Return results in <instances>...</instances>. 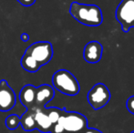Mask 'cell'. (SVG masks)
<instances>
[{
  "label": "cell",
  "instance_id": "obj_2",
  "mask_svg": "<svg viewBox=\"0 0 134 133\" xmlns=\"http://www.w3.org/2000/svg\"><path fill=\"white\" fill-rule=\"evenodd\" d=\"M54 89L68 96H76L80 93V86L76 77L66 69H59L52 77Z\"/></svg>",
  "mask_w": 134,
  "mask_h": 133
},
{
  "label": "cell",
  "instance_id": "obj_14",
  "mask_svg": "<svg viewBox=\"0 0 134 133\" xmlns=\"http://www.w3.org/2000/svg\"><path fill=\"white\" fill-rule=\"evenodd\" d=\"M65 108H46V112L48 114V118H49L50 121H51L52 125L55 124L56 122H58V120L59 119V118L61 117V115L65 111Z\"/></svg>",
  "mask_w": 134,
  "mask_h": 133
},
{
  "label": "cell",
  "instance_id": "obj_4",
  "mask_svg": "<svg viewBox=\"0 0 134 133\" xmlns=\"http://www.w3.org/2000/svg\"><path fill=\"white\" fill-rule=\"evenodd\" d=\"M25 54L31 57L42 67L48 64L53 57V47L51 43L48 41H38L30 45L25 51Z\"/></svg>",
  "mask_w": 134,
  "mask_h": 133
},
{
  "label": "cell",
  "instance_id": "obj_11",
  "mask_svg": "<svg viewBox=\"0 0 134 133\" xmlns=\"http://www.w3.org/2000/svg\"><path fill=\"white\" fill-rule=\"evenodd\" d=\"M37 88L32 85H26L22 88L19 93V100L23 106L27 108H30L34 107L35 102V95Z\"/></svg>",
  "mask_w": 134,
  "mask_h": 133
},
{
  "label": "cell",
  "instance_id": "obj_6",
  "mask_svg": "<svg viewBox=\"0 0 134 133\" xmlns=\"http://www.w3.org/2000/svg\"><path fill=\"white\" fill-rule=\"evenodd\" d=\"M111 95L109 88L103 83H97L88 93V102L92 108L99 110L104 108L110 100Z\"/></svg>",
  "mask_w": 134,
  "mask_h": 133
},
{
  "label": "cell",
  "instance_id": "obj_18",
  "mask_svg": "<svg viewBox=\"0 0 134 133\" xmlns=\"http://www.w3.org/2000/svg\"><path fill=\"white\" fill-rule=\"evenodd\" d=\"M16 1L24 7H31L32 5L35 4L36 0H16Z\"/></svg>",
  "mask_w": 134,
  "mask_h": 133
},
{
  "label": "cell",
  "instance_id": "obj_17",
  "mask_svg": "<svg viewBox=\"0 0 134 133\" xmlns=\"http://www.w3.org/2000/svg\"><path fill=\"white\" fill-rule=\"evenodd\" d=\"M126 107H127V109L129 110V112L134 114V96H131V98L128 99L126 101Z\"/></svg>",
  "mask_w": 134,
  "mask_h": 133
},
{
  "label": "cell",
  "instance_id": "obj_19",
  "mask_svg": "<svg viewBox=\"0 0 134 133\" xmlns=\"http://www.w3.org/2000/svg\"><path fill=\"white\" fill-rule=\"evenodd\" d=\"M81 133H103L101 130H97V129H94V128H87L85 129Z\"/></svg>",
  "mask_w": 134,
  "mask_h": 133
},
{
  "label": "cell",
  "instance_id": "obj_21",
  "mask_svg": "<svg viewBox=\"0 0 134 133\" xmlns=\"http://www.w3.org/2000/svg\"><path fill=\"white\" fill-rule=\"evenodd\" d=\"M131 133H134V130H133V131H131Z\"/></svg>",
  "mask_w": 134,
  "mask_h": 133
},
{
  "label": "cell",
  "instance_id": "obj_8",
  "mask_svg": "<svg viewBox=\"0 0 134 133\" xmlns=\"http://www.w3.org/2000/svg\"><path fill=\"white\" fill-rule=\"evenodd\" d=\"M103 46L98 41H90L83 49V59L90 64L99 62L102 57Z\"/></svg>",
  "mask_w": 134,
  "mask_h": 133
},
{
  "label": "cell",
  "instance_id": "obj_9",
  "mask_svg": "<svg viewBox=\"0 0 134 133\" xmlns=\"http://www.w3.org/2000/svg\"><path fill=\"white\" fill-rule=\"evenodd\" d=\"M55 96V89L49 85H41L37 88L35 95L34 108H44Z\"/></svg>",
  "mask_w": 134,
  "mask_h": 133
},
{
  "label": "cell",
  "instance_id": "obj_3",
  "mask_svg": "<svg viewBox=\"0 0 134 133\" xmlns=\"http://www.w3.org/2000/svg\"><path fill=\"white\" fill-rule=\"evenodd\" d=\"M65 133H81L88 128V119L84 115L76 111L65 110L58 119Z\"/></svg>",
  "mask_w": 134,
  "mask_h": 133
},
{
  "label": "cell",
  "instance_id": "obj_20",
  "mask_svg": "<svg viewBox=\"0 0 134 133\" xmlns=\"http://www.w3.org/2000/svg\"><path fill=\"white\" fill-rule=\"evenodd\" d=\"M20 38H21V40L24 41V42H27V41H28V39H29V36H28V34L27 33H23L20 36Z\"/></svg>",
  "mask_w": 134,
  "mask_h": 133
},
{
  "label": "cell",
  "instance_id": "obj_10",
  "mask_svg": "<svg viewBox=\"0 0 134 133\" xmlns=\"http://www.w3.org/2000/svg\"><path fill=\"white\" fill-rule=\"evenodd\" d=\"M34 108V107H33ZM36 130L42 133H49L52 128V123L46 112V107L35 108Z\"/></svg>",
  "mask_w": 134,
  "mask_h": 133
},
{
  "label": "cell",
  "instance_id": "obj_15",
  "mask_svg": "<svg viewBox=\"0 0 134 133\" xmlns=\"http://www.w3.org/2000/svg\"><path fill=\"white\" fill-rule=\"evenodd\" d=\"M20 125V117H18L16 114L9 115L5 119V126L8 130H14Z\"/></svg>",
  "mask_w": 134,
  "mask_h": 133
},
{
  "label": "cell",
  "instance_id": "obj_16",
  "mask_svg": "<svg viewBox=\"0 0 134 133\" xmlns=\"http://www.w3.org/2000/svg\"><path fill=\"white\" fill-rule=\"evenodd\" d=\"M49 133H65V130H64L62 124L58 120V122H56L55 124L52 125L51 130H50Z\"/></svg>",
  "mask_w": 134,
  "mask_h": 133
},
{
  "label": "cell",
  "instance_id": "obj_12",
  "mask_svg": "<svg viewBox=\"0 0 134 133\" xmlns=\"http://www.w3.org/2000/svg\"><path fill=\"white\" fill-rule=\"evenodd\" d=\"M20 125L26 131H32L36 130L35 108H27V111L20 117Z\"/></svg>",
  "mask_w": 134,
  "mask_h": 133
},
{
  "label": "cell",
  "instance_id": "obj_7",
  "mask_svg": "<svg viewBox=\"0 0 134 133\" xmlns=\"http://www.w3.org/2000/svg\"><path fill=\"white\" fill-rule=\"evenodd\" d=\"M16 103V93L5 79L0 80V111H8Z\"/></svg>",
  "mask_w": 134,
  "mask_h": 133
},
{
  "label": "cell",
  "instance_id": "obj_13",
  "mask_svg": "<svg viewBox=\"0 0 134 133\" xmlns=\"http://www.w3.org/2000/svg\"><path fill=\"white\" fill-rule=\"evenodd\" d=\"M20 65L23 67L24 70L30 73H35L40 69V65L35 61L31 57H29L27 54H24L20 59Z\"/></svg>",
  "mask_w": 134,
  "mask_h": 133
},
{
  "label": "cell",
  "instance_id": "obj_1",
  "mask_svg": "<svg viewBox=\"0 0 134 133\" xmlns=\"http://www.w3.org/2000/svg\"><path fill=\"white\" fill-rule=\"evenodd\" d=\"M69 13L77 21L88 27H98L103 22L102 11L96 5L72 2Z\"/></svg>",
  "mask_w": 134,
  "mask_h": 133
},
{
  "label": "cell",
  "instance_id": "obj_5",
  "mask_svg": "<svg viewBox=\"0 0 134 133\" xmlns=\"http://www.w3.org/2000/svg\"><path fill=\"white\" fill-rule=\"evenodd\" d=\"M116 18L124 32L134 27V0H122L116 10Z\"/></svg>",
  "mask_w": 134,
  "mask_h": 133
}]
</instances>
